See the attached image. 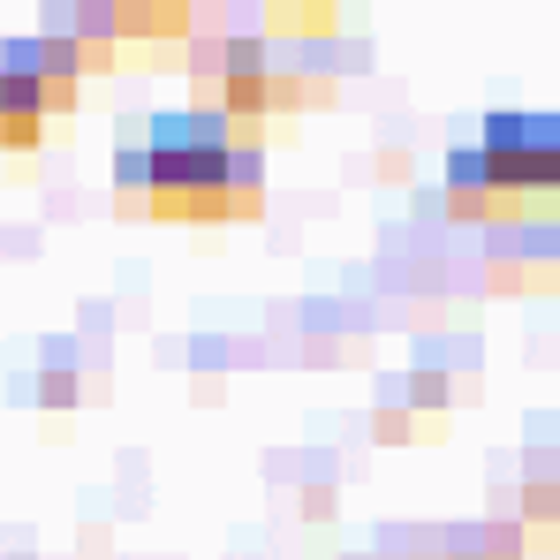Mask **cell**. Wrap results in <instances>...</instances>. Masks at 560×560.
<instances>
[{
    "label": "cell",
    "mask_w": 560,
    "mask_h": 560,
    "mask_svg": "<svg viewBox=\"0 0 560 560\" xmlns=\"http://www.w3.org/2000/svg\"><path fill=\"white\" fill-rule=\"evenodd\" d=\"M121 183L144 189L152 212H183V220H220L243 212L258 189V160L235 144L228 114H160L144 129V144L121 152Z\"/></svg>",
    "instance_id": "6da1fadb"
},
{
    "label": "cell",
    "mask_w": 560,
    "mask_h": 560,
    "mask_svg": "<svg viewBox=\"0 0 560 560\" xmlns=\"http://www.w3.org/2000/svg\"><path fill=\"white\" fill-rule=\"evenodd\" d=\"M477 152L492 167V189H560V114H492Z\"/></svg>",
    "instance_id": "7a4b0ae2"
},
{
    "label": "cell",
    "mask_w": 560,
    "mask_h": 560,
    "mask_svg": "<svg viewBox=\"0 0 560 560\" xmlns=\"http://www.w3.org/2000/svg\"><path fill=\"white\" fill-rule=\"evenodd\" d=\"M54 98H61V92H54L46 77H31V69H0V137H8V144H31Z\"/></svg>",
    "instance_id": "3957f363"
}]
</instances>
